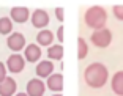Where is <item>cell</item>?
Segmentation results:
<instances>
[{
  "instance_id": "22",
  "label": "cell",
  "mask_w": 123,
  "mask_h": 96,
  "mask_svg": "<svg viewBox=\"0 0 123 96\" xmlns=\"http://www.w3.org/2000/svg\"><path fill=\"white\" fill-rule=\"evenodd\" d=\"M16 96H29L27 93H19V95H16Z\"/></svg>"
},
{
  "instance_id": "1",
  "label": "cell",
  "mask_w": 123,
  "mask_h": 96,
  "mask_svg": "<svg viewBox=\"0 0 123 96\" xmlns=\"http://www.w3.org/2000/svg\"><path fill=\"white\" fill-rule=\"evenodd\" d=\"M109 77V71L107 68L103 63H92L85 68L84 72V79L87 82V85L92 88H101L104 87V84L107 82Z\"/></svg>"
},
{
  "instance_id": "4",
  "label": "cell",
  "mask_w": 123,
  "mask_h": 96,
  "mask_svg": "<svg viewBox=\"0 0 123 96\" xmlns=\"http://www.w3.org/2000/svg\"><path fill=\"white\" fill-rule=\"evenodd\" d=\"M49 24V14L44 10H35L32 14V25L36 29H44Z\"/></svg>"
},
{
  "instance_id": "13",
  "label": "cell",
  "mask_w": 123,
  "mask_h": 96,
  "mask_svg": "<svg viewBox=\"0 0 123 96\" xmlns=\"http://www.w3.org/2000/svg\"><path fill=\"white\" fill-rule=\"evenodd\" d=\"M112 90L115 95L123 96V71H118L112 77Z\"/></svg>"
},
{
  "instance_id": "12",
  "label": "cell",
  "mask_w": 123,
  "mask_h": 96,
  "mask_svg": "<svg viewBox=\"0 0 123 96\" xmlns=\"http://www.w3.org/2000/svg\"><path fill=\"white\" fill-rule=\"evenodd\" d=\"M52 71H54V65L49 60L41 61V63L36 66V74H38V77H49V76H52Z\"/></svg>"
},
{
  "instance_id": "18",
  "label": "cell",
  "mask_w": 123,
  "mask_h": 96,
  "mask_svg": "<svg viewBox=\"0 0 123 96\" xmlns=\"http://www.w3.org/2000/svg\"><path fill=\"white\" fill-rule=\"evenodd\" d=\"M112 11H114V16L118 21H123V5H115Z\"/></svg>"
},
{
  "instance_id": "9",
  "label": "cell",
  "mask_w": 123,
  "mask_h": 96,
  "mask_svg": "<svg viewBox=\"0 0 123 96\" xmlns=\"http://www.w3.org/2000/svg\"><path fill=\"white\" fill-rule=\"evenodd\" d=\"M16 93V82L14 79L6 77L3 82H0V96H11Z\"/></svg>"
},
{
  "instance_id": "17",
  "label": "cell",
  "mask_w": 123,
  "mask_h": 96,
  "mask_svg": "<svg viewBox=\"0 0 123 96\" xmlns=\"http://www.w3.org/2000/svg\"><path fill=\"white\" fill-rule=\"evenodd\" d=\"M11 30H13L11 19H8V18H2L0 19V33H2V35H8Z\"/></svg>"
},
{
  "instance_id": "8",
  "label": "cell",
  "mask_w": 123,
  "mask_h": 96,
  "mask_svg": "<svg viewBox=\"0 0 123 96\" xmlns=\"http://www.w3.org/2000/svg\"><path fill=\"white\" fill-rule=\"evenodd\" d=\"M24 65H25V61H24V58H22L19 54L11 55L6 61V66L11 72H21L22 69H24Z\"/></svg>"
},
{
  "instance_id": "5",
  "label": "cell",
  "mask_w": 123,
  "mask_h": 96,
  "mask_svg": "<svg viewBox=\"0 0 123 96\" xmlns=\"http://www.w3.org/2000/svg\"><path fill=\"white\" fill-rule=\"evenodd\" d=\"M44 90H46V87L40 79H32L27 84V95L29 96H43Z\"/></svg>"
},
{
  "instance_id": "23",
  "label": "cell",
  "mask_w": 123,
  "mask_h": 96,
  "mask_svg": "<svg viewBox=\"0 0 123 96\" xmlns=\"http://www.w3.org/2000/svg\"><path fill=\"white\" fill-rule=\"evenodd\" d=\"M54 96H62V95H54Z\"/></svg>"
},
{
  "instance_id": "3",
  "label": "cell",
  "mask_w": 123,
  "mask_h": 96,
  "mask_svg": "<svg viewBox=\"0 0 123 96\" xmlns=\"http://www.w3.org/2000/svg\"><path fill=\"white\" fill-rule=\"evenodd\" d=\"M90 39L96 47H107L111 44V41H112V33H111V30L103 29V30L95 32Z\"/></svg>"
},
{
  "instance_id": "21",
  "label": "cell",
  "mask_w": 123,
  "mask_h": 96,
  "mask_svg": "<svg viewBox=\"0 0 123 96\" xmlns=\"http://www.w3.org/2000/svg\"><path fill=\"white\" fill-rule=\"evenodd\" d=\"M63 32H65V29H63V27H58V30H57V38H58V41H60V43H63Z\"/></svg>"
},
{
  "instance_id": "15",
  "label": "cell",
  "mask_w": 123,
  "mask_h": 96,
  "mask_svg": "<svg viewBox=\"0 0 123 96\" xmlns=\"http://www.w3.org/2000/svg\"><path fill=\"white\" fill-rule=\"evenodd\" d=\"M47 57L51 60H62L63 58V46L60 44H54L47 49Z\"/></svg>"
},
{
  "instance_id": "16",
  "label": "cell",
  "mask_w": 123,
  "mask_h": 96,
  "mask_svg": "<svg viewBox=\"0 0 123 96\" xmlns=\"http://www.w3.org/2000/svg\"><path fill=\"white\" fill-rule=\"evenodd\" d=\"M87 52H88L87 43H85L82 38H79L77 39V58H79V60H84V58L87 57Z\"/></svg>"
},
{
  "instance_id": "20",
  "label": "cell",
  "mask_w": 123,
  "mask_h": 96,
  "mask_svg": "<svg viewBox=\"0 0 123 96\" xmlns=\"http://www.w3.org/2000/svg\"><path fill=\"white\" fill-rule=\"evenodd\" d=\"M6 79V71H5V65L0 61V82H3Z\"/></svg>"
},
{
  "instance_id": "19",
  "label": "cell",
  "mask_w": 123,
  "mask_h": 96,
  "mask_svg": "<svg viewBox=\"0 0 123 96\" xmlns=\"http://www.w3.org/2000/svg\"><path fill=\"white\" fill-rule=\"evenodd\" d=\"M55 16H57V19L58 21H65V10H63V8H57V10H55Z\"/></svg>"
},
{
  "instance_id": "2",
  "label": "cell",
  "mask_w": 123,
  "mask_h": 96,
  "mask_svg": "<svg viewBox=\"0 0 123 96\" xmlns=\"http://www.w3.org/2000/svg\"><path fill=\"white\" fill-rule=\"evenodd\" d=\"M85 24L93 30H103L106 21H107V13L103 6H90L87 11H85Z\"/></svg>"
},
{
  "instance_id": "6",
  "label": "cell",
  "mask_w": 123,
  "mask_h": 96,
  "mask_svg": "<svg viewBox=\"0 0 123 96\" xmlns=\"http://www.w3.org/2000/svg\"><path fill=\"white\" fill-rule=\"evenodd\" d=\"M29 14H30V11L25 6H14V8H11V13H10L11 19L16 21L18 24H24L29 19Z\"/></svg>"
},
{
  "instance_id": "11",
  "label": "cell",
  "mask_w": 123,
  "mask_h": 96,
  "mask_svg": "<svg viewBox=\"0 0 123 96\" xmlns=\"http://www.w3.org/2000/svg\"><path fill=\"white\" fill-rule=\"evenodd\" d=\"M47 88L52 91H62L63 90V76L62 74H52L47 79Z\"/></svg>"
},
{
  "instance_id": "14",
  "label": "cell",
  "mask_w": 123,
  "mask_h": 96,
  "mask_svg": "<svg viewBox=\"0 0 123 96\" xmlns=\"http://www.w3.org/2000/svg\"><path fill=\"white\" fill-rule=\"evenodd\" d=\"M36 41H38V44H41V46H49V44H52V41H54V35H52V32H49V30H41V32L38 33V36H36Z\"/></svg>"
},
{
  "instance_id": "7",
  "label": "cell",
  "mask_w": 123,
  "mask_h": 96,
  "mask_svg": "<svg viewBox=\"0 0 123 96\" xmlns=\"http://www.w3.org/2000/svg\"><path fill=\"white\" fill-rule=\"evenodd\" d=\"M24 46H25V38H24V35H21V33H13V35H10V38H8V47H10L11 50L19 52L21 49H24Z\"/></svg>"
},
{
  "instance_id": "10",
  "label": "cell",
  "mask_w": 123,
  "mask_h": 96,
  "mask_svg": "<svg viewBox=\"0 0 123 96\" xmlns=\"http://www.w3.org/2000/svg\"><path fill=\"white\" fill-rule=\"evenodd\" d=\"M24 57H25L30 63L38 61V60H40V57H41L40 46H36V44H29V46L25 47V55H24Z\"/></svg>"
}]
</instances>
